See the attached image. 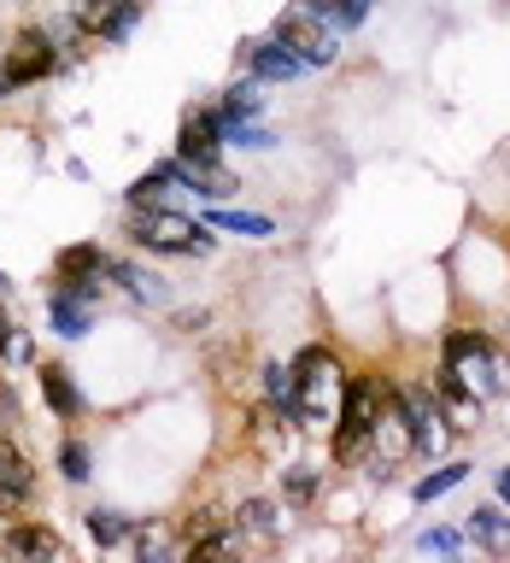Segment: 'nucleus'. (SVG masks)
I'll return each mask as SVG.
<instances>
[{"mask_svg": "<svg viewBox=\"0 0 510 563\" xmlns=\"http://www.w3.org/2000/svg\"><path fill=\"white\" fill-rule=\"evenodd\" d=\"M211 229H223V235H253V241H264V235H270V218H253V211H211Z\"/></svg>", "mask_w": 510, "mask_h": 563, "instance_id": "obj_23", "label": "nucleus"}, {"mask_svg": "<svg viewBox=\"0 0 510 563\" xmlns=\"http://www.w3.org/2000/svg\"><path fill=\"white\" fill-rule=\"evenodd\" d=\"M246 65H253L258 82H288V77H299V70H306L288 47L276 42V35H270V42H246Z\"/></svg>", "mask_w": 510, "mask_h": 563, "instance_id": "obj_11", "label": "nucleus"}, {"mask_svg": "<svg viewBox=\"0 0 510 563\" xmlns=\"http://www.w3.org/2000/svg\"><path fill=\"white\" fill-rule=\"evenodd\" d=\"M59 470H65V482H88V446L82 440H65L59 446Z\"/></svg>", "mask_w": 510, "mask_h": 563, "instance_id": "obj_30", "label": "nucleus"}, {"mask_svg": "<svg viewBox=\"0 0 510 563\" xmlns=\"http://www.w3.org/2000/svg\"><path fill=\"white\" fill-rule=\"evenodd\" d=\"M499 499L510 505V470H499Z\"/></svg>", "mask_w": 510, "mask_h": 563, "instance_id": "obj_38", "label": "nucleus"}, {"mask_svg": "<svg viewBox=\"0 0 510 563\" xmlns=\"http://www.w3.org/2000/svg\"><path fill=\"white\" fill-rule=\"evenodd\" d=\"M469 534L492 545V552H510V517L499 505H481V510H469Z\"/></svg>", "mask_w": 510, "mask_h": 563, "instance_id": "obj_17", "label": "nucleus"}, {"mask_svg": "<svg viewBox=\"0 0 510 563\" xmlns=\"http://www.w3.org/2000/svg\"><path fill=\"white\" fill-rule=\"evenodd\" d=\"M53 65H59L53 42H47L42 30H24L12 42V53H7V70H0V95H7V88H24V82H47Z\"/></svg>", "mask_w": 510, "mask_h": 563, "instance_id": "obj_7", "label": "nucleus"}, {"mask_svg": "<svg viewBox=\"0 0 510 563\" xmlns=\"http://www.w3.org/2000/svg\"><path fill=\"white\" fill-rule=\"evenodd\" d=\"M0 475L7 482H18V487H35V470H30V457L12 446V440H0Z\"/></svg>", "mask_w": 510, "mask_h": 563, "instance_id": "obj_27", "label": "nucleus"}, {"mask_svg": "<svg viewBox=\"0 0 510 563\" xmlns=\"http://www.w3.org/2000/svg\"><path fill=\"white\" fill-rule=\"evenodd\" d=\"M47 311H53V323H59V334H70V341H77V334L88 329V311H82V299H70L65 288H53Z\"/></svg>", "mask_w": 510, "mask_h": 563, "instance_id": "obj_21", "label": "nucleus"}, {"mask_svg": "<svg viewBox=\"0 0 510 563\" xmlns=\"http://www.w3.org/2000/svg\"><path fill=\"white\" fill-rule=\"evenodd\" d=\"M264 394H270L276 405H288V399H293V369L270 364V369H264Z\"/></svg>", "mask_w": 510, "mask_h": 563, "instance_id": "obj_33", "label": "nucleus"}, {"mask_svg": "<svg viewBox=\"0 0 510 563\" xmlns=\"http://www.w3.org/2000/svg\"><path fill=\"white\" fill-rule=\"evenodd\" d=\"M35 376H42V399H47L65 422H70V417H82V394H77V382H70V369H65V364H42Z\"/></svg>", "mask_w": 510, "mask_h": 563, "instance_id": "obj_14", "label": "nucleus"}, {"mask_svg": "<svg viewBox=\"0 0 510 563\" xmlns=\"http://www.w3.org/2000/svg\"><path fill=\"white\" fill-rule=\"evenodd\" d=\"M440 399H446V417H452V429H475V422H481V399H475V394H464L457 382H446V387H440Z\"/></svg>", "mask_w": 510, "mask_h": 563, "instance_id": "obj_20", "label": "nucleus"}, {"mask_svg": "<svg viewBox=\"0 0 510 563\" xmlns=\"http://www.w3.org/2000/svg\"><path fill=\"white\" fill-rule=\"evenodd\" d=\"M276 42L293 53L299 65H334V53H341V42H334V30L323 24V18H311L306 7H293V12H281L276 18Z\"/></svg>", "mask_w": 510, "mask_h": 563, "instance_id": "obj_5", "label": "nucleus"}, {"mask_svg": "<svg viewBox=\"0 0 510 563\" xmlns=\"http://www.w3.org/2000/svg\"><path fill=\"white\" fill-rule=\"evenodd\" d=\"M82 528H88V540H95V545H123V540H130V522H123V510H106V505L82 510Z\"/></svg>", "mask_w": 510, "mask_h": 563, "instance_id": "obj_18", "label": "nucleus"}, {"mask_svg": "<svg viewBox=\"0 0 510 563\" xmlns=\"http://www.w3.org/2000/svg\"><path fill=\"white\" fill-rule=\"evenodd\" d=\"M130 235H135V246H147V253H211L206 223L182 218V211H165V206H135Z\"/></svg>", "mask_w": 510, "mask_h": 563, "instance_id": "obj_3", "label": "nucleus"}, {"mask_svg": "<svg viewBox=\"0 0 510 563\" xmlns=\"http://www.w3.org/2000/svg\"><path fill=\"white\" fill-rule=\"evenodd\" d=\"M311 18H323V24H341V30H358L369 18V0H306Z\"/></svg>", "mask_w": 510, "mask_h": 563, "instance_id": "obj_19", "label": "nucleus"}, {"mask_svg": "<svg viewBox=\"0 0 510 563\" xmlns=\"http://www.w3.org/2000/svg\"><path fill=\"white\" fill-rule=\"evenodd\" d=\"M106 276H118L123 288H130L141 306H165L170 299V288H165V276H153V271H141V264H130V258H106Z\"/></svg>", "mask_w": 510, "mask_h": 563, "instance_id": "obj_12", "label": "nucleus"}, {"mask_svg": "<svg viewBox=\"0 0 510 563\" xmlns=\"http://www.w3.org/2000/svg\"><path fill=\"white\" fill-rule=\"evenodd\" d=\"M12 329H18V323H12V311L0 306V352H7V341H12Z\"/></svg>", "mask_w": 510, "mask_h": 563, "instance_id": "obj_37", "label": "nucleus"}, {"mask_svg": "<svg viewBox=\"0 0 510 563\" xmlns=\"http://www.w3.org/2000/svg\"><path fill=\"white\" fill-rule=\"evenodd\" d=\"M218 112H223V123H235V118H258V95H253V82H235V88H229Z\"/></svg>", "mask_w": 510, "mask_h": 563, "instance_id": "obj_26", "label": "nucleus"}, {"mask_svg": "<svg viewBox=\"0 0 510 563\" xmlns=\"http://www.w3.org/2000/svg\"><path fill=\"white\" fill-rule=\"evenodd\" d=\"M404 411H411V422H417V446L422 452H434L440 446V405H434V394H422V387H404Z\"/></svg>", "mask_w": 510, "mask_h": 563, "instance_id": "obj_16", "label": "nucleus"}, {"mask_svg": "<svg viewBox=\"0 0 510 563\" xmlns=\"http://www.w3.org/2000/svg\"><path fill=\"white\" fill-rule=\"evenodd\" d=\"M381 394L387 387L376 376H346V387H341V434H334V457H341V464H352L358 446L369 440V422H376V411H381Z\"/></svg>", "mask_w": 510, "mask_h": 563, "instance_id": "obj_4", "label": "nucleus"}, {"mask_svg": "<svg viewBox=\"0 0 510 563\" xmlns=\"http://www.w3.org/2000/svg\"><path fill=\"white\" fill-rule=\"evenodd\" d=\"M446 382H457L475 399H492L510 387V364L492 352L487 334H452L446 341Z\"/></svg>", "mask_w": 510, "mask_h": 563, "instance_id": "obj_1", "label": "nucleus"}, {"mask_svg": "<svg viewBox=\"0 0 510 563\" xmlns=\"http://www.w3.org/2000/svg\"><path fill=\"white\" fill-rule=\"evenodd\" d=\"M135 552H141V563H176V558H188V534L170 517H153L135 528Z\"/></svg>", "mask_w": 510, "mask_h": 563, "instance_id": "obj_10", "label": "nucleus"}, {"mask_svg": "<svg viewBox=\"0 0 510 563\" xmlns=\"http://www.w3.org/2000/svg\"><path fill=\"white\" fill-rule=\"evenodd\" d=\"M218 147H223V112L218 106H193V112H182L176 158H218Z\"/></svg>", "mask_w": 510, "mask_h": 563, "instance_id": "obj_8", "label": "nucleus"}, {"mask_svg": "<svg viewBox=\"0 0 510 563\" xmlns=\"http://www.w3.org/2000/svg\"><path fill=\"white\" fill-rule=\"evenodd\" d=\"M422 545H429V552H452L457 534H446V528H434V534H422Z\"/></svg>", "mask_w": 510, "mask_h": 563, "instance_id": "obj_35", "label": "nucleus"}, {"mask_svg": "<svg viewBox=\"0 0 510 563\" xmlns=\"http://www.w3.org/2000/svg\"><path fill=\"white\" fill-rule=\"evenodd\" d=\"M135 18H141V0H118V12H112V24H106L100 35L106 42H123V35L135 30Z\"/></svg>", "mask_w": 510, "mask_h": 563, "instance_id": "obj_31", "label": "nucleus"}, {"mask_svg": "<svg viewBox=\"0 0 510 563\" xmlns=\"http://www.w3.org/2000/svg\"><path fill=\"white\" fill-rule=\"evenodd\" d=\"M288 369H293V399H288V411L306 422V429H317V422L334 411V394H341V364H334L323 346H306Z\"/></svg>", "mask_w": 510, "mask_h": 563, "instance_id": "obj_2", "label": "nucleus"}, {"mask_svg": "<svg viewBox=\"0 0 510 563\" xmlns=\"http://www.w3.org/2000/svg\"><path fill=\"white\" fill-rule=\"evenodd\" d=\"M281 487H288V499H293V505H311V499H317V470L293 464L288 475H281Z\"/></svg>", "mask_w": 510, "mask_h": 563, "instance_id": "obj_29", "label": "nucleus"}, {"mask_svg": "<svg viewBox=\"0 0 510 563\" xmlns=\"http://www.w3.org/2000/svg\"><path fill=\"white\" fill-rule=\"evenodd\" d=\"M53 276L59 282H100L106 276V253L95 241H77V246H65V253L53 258Z\"/></svg>", "mask_w": 510, "mask_h": 563, "instance_id": "obj_13", "label": "nucleus"}, {"mask_svg": "<svg viewBox=\"0 0 510 563\" xmlns=\"http://www.w3.org/2000/svg\"><path fill=\"white\" fill-rule=\"evenodd\" d=\"M7 552L12 558H59L65 540L53 534V528H42V522H18L12 534H7Z\"/></svg>", "mask_w": 510, "mask_h": 563, "instance_id": "obj_15", "label": "nucleus"}, {"mask_svg": "<svg viewBox=\"0 0 510 563\" xmlns=\"http://www.w3.org/2000/svg\"><path fill=\"white\" fill-rule=\"evenodd\" d=\"M170 176H176V183H188L193 194H206V200H229V194L241 188L218 158H170Z\"/></svg>", "mask_w": 510, "mask_h": 563, "instance_id": "obj_9", "label": "nucleus"}, {"mask_svg": "<svg viewBox=\"0 0 510 563\" xmlns=\"http://www.w3.org/2000/svg\"><path fill=\"white\" fill-rule=\"evenodd\" d=\"M24 510H30V487H18L0 475V517H24Z\"/></svg>", "mask_w": 510, "mask_h": 563, "instance_id": "obj_32", "label": "nucleus"}, {"mask_svg": "<svg viewBox=\"0 0 510 563\" xmlns=\"http://www.w3.org/2000/svg\"><path fill=\"white\" fill-rule=\"evenodd\" d=\"M229 552H235V528H218V534L188 540V558H229Z\"/></svg>", "mask_w": 510, "mask_h": 563, "instance_id": "obj_28", "label": "nucleus"}, {"mask_svg": "<svg viewBox=\"0 0 510 563\" xmlns=\"http://www.w3.org/2000/svg\"><path fill=\"white\" fill-rule=\"evenodd\" d=\"M0 417H7V422H18V394H12L7 382H0Z\"/></svg>", "mask_w": 510, "mask_h": 563, "instance_id": "obj_36", "label": "nucleus"}, {"mask_svg": "<svg viewBox=\"0 0 510 563\" xmlns=\"http://www.w3.org/2000/svg\"><path fill=\"white\" fill-rule=\"evenodd\" d=\"M369 446H376L381 464H399V457L417 452V422H411L399 394H381V411H376V422H369Z\"/></svg>", "mask_w": 510, "mask_h": 563, "instance_id": "obj_6", "label": "nucleus"}, {"mask_svg": "<svg viewBox=\"0 0 510 563\" xmlns=\"http://www.w3.org/2000/svg\"><path fill=\"white\" fill-rule=\"evenodd\" d=\"M235 528H253V534H281V510L270 499H246L235 510Z\"/></svg>", "mask_w": 510, "mask_h": 563, "instance_id": "obj_22", "label": "nucleus"}, {"mask_svg": "<svg viewBox=\"0 0 510 563\" xmlns=\"http://www.w3.org/2000/svg\"><path fill=\"white\" fill-rule=\"evenodd\" d=\"M7 358H18V364L30 358V334H24V329H12V341H7Z\"/></svg>", "mask_w": 510, "mask_h": 563, "instance_id": "obj_34", "label": "nucleus"}, {"mask_svg": "<svg viewBox=\"0 0 510 563\" xmlns=\"http://www.w3.org/2000/svg\"><path fill=\"white\" fill-rule=\"evenodd\" d=\"M464 475H469V464H440L434 475H422V482H417V505H429V499H440V493H452Z\"/></svg>", "mask_w": 510, "mask_h": 563, "instance_id": "obj_24", "label": "nucleus"}, {"mask_svg": "<svg viewBox=\"0 0 510 563\" xmlns=\"http://www.w3.org/2000/svg\"><path fill=\"white\" fill-rule=\"evenodd\" d=\"M112 12H118V0H70V18H77V30H106L112 24Z\"/></svg>", "mask_w": 510, "mask_h": 563, "instance_id": "obj_25", "label": "nucleus"}]
</instances>
